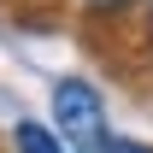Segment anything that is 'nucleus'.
I'll use <instances>...</instances> for the list:
<instances>
[{"mask_svg":"<svg viewBox=\"0 0 153 153\" xmlns=\"http://www.w3.org/2000/svg\"><path fill=\"white\" fill-rule=\"evenodd\" d=\"M47 106H53V130L71 153H106L112 130H106V100L88 76H53L47 88Z\"/></svg>","mask_w":153,"mask_h":153,"instance_id":"1","label":"nucleus"},{"mask_svg":"<svg viewBox=\"0 0 153 153\" xmlns=\"http://www.w3.org/2000/svg\"><path fill=\"white\" fill-rule=\"evenodd\" d=\"M76 6H82L88 18H135L147 0H76Z\"/></svg>","mask_w":153,"mask_h":153,"instance_id":"3","label":"nucleus"},{"mask_svg":"<svg viewBox=\"0 0 153 153\" xmlns=\"http://www.w3.org/2000/svg\"><path fill=\"white\" fill-rule=\"evenodd\" d=\"M135 47H141V53L153 59V0L141 6V12H135Z\"/></svg>","mask_w":153,"mask_h":153,"instance_id":"4","label":"nucleus"},{"mask_svg":"<svg viewBox=\"0 0 153 153\" xmlns=\"http://www.w3.org/2000/svg\"><path fill=\"white\" fill-rule=\"evenodd\" d=\"M6 147H12V153H71L65 141H59V130H53V124L24 118V112L6 124Z\"/></svg>","mask_w":153,"mask_h":153,"instance_id":"2","label":"nucleus"},{"mask_svg":"<svg viewBox=\"0 0 153 153\" xmlns=\"http://www.w3.org/2000/svg\"><path fill=\"white\" fill-rule=\"evenodd\" d=\"M106 153H153V141H135V135H112Z\"/></svg>","mask_w":153,"mask_h":153,"instance_id":"5","label":"nucleus"}]
</instances>
